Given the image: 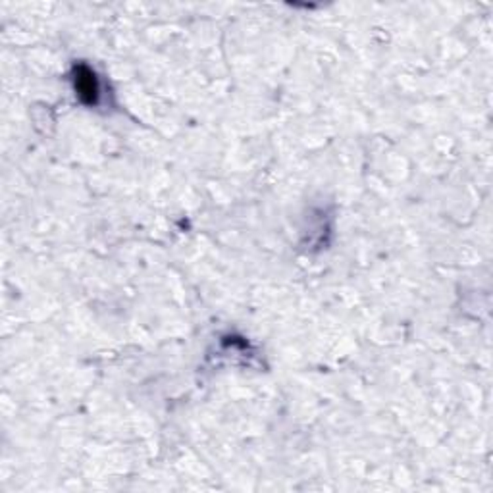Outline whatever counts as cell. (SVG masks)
I'll return each instance as SVG.
<instances>
[{"label":"cell","mask_w":493,"mask_h":493,"mask_svg":"<svg viewBox=\"0 0 493 493\" xmlns=\"http://www.w3.org/2000/svg\"><path fill=\"white\" fill-rule=\"evenodd\" d=\"M75 89L79 92L85 103H97V94H99V87H97V79L89 70L81 68L75 77Z\"/></svg>","instance_id":"6da1fadb"}]
</instances>
